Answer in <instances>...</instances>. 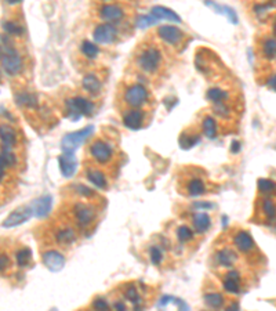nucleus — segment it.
<instances>
[{
  "label": "nucleus",
  "mask_w": 276,
  "mask_h": 311,
  "mask_svg": "<svg viewBox=\"0 0 276 311\" xmlns=\"http://www.w3.org/2000/svg\"><path fill=\"white\" fill-rule=\"evenodd\" d=\"M1 56H3V51H1V46H0V58H1Z\"/></svg>",
  "instance_id": "obj_54"
},
{
  "label": "nucleus",
  "mask_w": 276,
  "mask_h": 311,
  "mask_svg": "<svg viewBox=\"0 0 276 311\" xmlns=\"http://www.w3.org/2000/svg\"><path fill=\"white\" fill-rule=\"evenodd\" d=\"M156 22V19L154 17H151V15H140L138 18H137V25L140 26V28H145L148 25H152Z\"/></svg>",
  "instance_id": "obj_45"
},
{
  "label": "nucleus",
  "mask_w": 276,
  "mask_h": 311,
  "mask_svg": "<svg viewBox=\"0 0 276 311\" xmlns=\"http://www.w3.org/2000/svg\"><path fill=\"white\" fill-rule=\"evenodd\" d=\"M176 236H177L178 242L184 245V243L192 242L195 238V234H193V230L188 225H180L176 231Z\"/></svg>",
  "instance_id": "obj_33"
},
{
  "label": "nucleus",
  "mask_w": 276,
  "mask_h": 311,
  "mask_svg": "<svg viewBox=\"0 0 276 311\" xmlns=\"http://www.w3.org/2000/svg\"><path fill=\"white\" fill-rule=\"evenodd\" d=\"M163 250L162 248L159 246H156V245H152L151 248H149V259L152 261V264L155 266H160L162 263H163Z\"/></svg>",
  "instance_id": "obj_37"
},
{
  "label": "nucleus",
  "mask_w": 276,
  "mask_h": 311,
  "mask_svg": "<svg viewBox=\"0 0 276 311\" xmlns=\"http://www.w3.org/2000/svg\"><path fill=\"white\" fill-rule=\"evenodd\" d=\"M272 31H274V35L276 36V15L275 18H274V24H272Z\"/></svg>",
  "instance_id": "obj_53"
},
{
  "label": "nucleus",
  "mask_w": 276,
  "mask_h": 311,
  "mask_svg": "<svg viewBox=\"0 0 276 311\" xmlns=\"http://www.w3.org/2000/svg\"><path fill=\"white\" fill-rule=\"evenodd\" d=\"M92 307L94 311H110L109 305L106 302V299L104 298H97L92 300Z\"/></svg>",
  "instance_id": "obj_41"
},
{
  "label": "nucleus",
  "mask_w": 276,
  "mask_h": 311,
  "mask_svg": "<svg viewBox=\"0 0 276 311\" xmlns=\"http://www.w3.org/2000/svg\"><path fill=\"white\" fill-rule=\"evenodd\" d=\"M8 170H11V169L8 168V165L6 163V161H4V159L1 158V155H0V183H3V181L6 180V176Z\"/></svg>",
  "instance_id": "obj_46"
},
{
  "label": "nucleus",
  "mask_w": 276,
  "mask_h": 311,
  "mask_svg": "<svg viewBox=\"0 0 276 311\" xmlns=\"http://www.w3.org/2000/svg\"><path fill=\"white\" fill-rule=\"evenodd\" d=\"M10 267V259L6 253H0V271H6Z\"/></svg>",
  "instance_id": "obj_47"
},
{
  "label": "nucleus",
  "mask_w": 276,
  "mask_h": 311,
  "mask_svg": "<svg viewBox=\"0 0 276 311\" xmlns=\"http://www.w3.org/2000/svg\"><path fill=\"white\" fill-rule=\"evenodd\" d=\"M3 29L11 35V36H22L25 33V28L15 21H4L3 22Z\"/></svg>",
  "instance_id": "obj_35"
},
{
  "label": "nucleus",
  "mask_w": 276,
  "mask_h": 311,
  "mask_svg": "<svg viewBox=\"0 0 276 311\" xmlns=\"http://www.w3.org/2000/svg\"><path fill=\"white\" fill-rule=\"evenodd\" d=\"M224 289L228 293L232 295H239L242 292V277H240L239 271L236 270H231L225 274L224 277Z\"/></svg>",
  "instance_id": "obj_19"
},
{
  "label": "nucleus",
  "mask_w": 276,
  "mask_h": 311,
  "mask_svg": "<svg viewBox=\"0 0 276 311\" xmlns=\"http://www.w3.org/2000/svg\"><path fill=\"white\" fill-rule=\"evenodd\" d=\"M92 133H94V127L92 126H87V127L82 129V130L67 134L62 138L61 143V148L64 151V154H74L75 151L79 148L80 145L85 143Z\"/></svg>",
  "instance_id": "obj_7"
},
{
  "label": "nucleus",
  "mask_w": 276,
  "mask_h": 311,
  "mask_svg": "<svg viewBox=\"0 0 276 311\" xmlns=\"http://www.w3.org/2000/svg\"><path fill=\"white\" fill-rule=\"evenodd\" d=\"M261 214L264 216L265 224L276 225V201L272 197H265L261 201Z\"/></svg>",
  "instance_id": "obj_21"
},
{
  "label": "nucleus",
  "mask_w": 276,
  "mask_h": 311,
  "mask_svg": "<svg viewBox=\"0 0 276 311\" xmlns=\"http://www.w3.org/2000/svg\"><path fill=\"white\" fill-rule=\"evenodd\" d=\"M99 18L102 19L106 24H116L120 22L126 17V10L122 4L119 3H106L101 4L98 8Z\"/></svg>",
  "instance_id": "obj_8"
},
{
  "label": "nucleus",
  "mask_w": 276,
  "mask_h": 311,
  "mask_svg": "<svg viewBox=\"0 0 276 311\" xmlns=\"http://www.w3.org/2000/svg\"><path fill=\"white\" fill-rule=\"evenodd\" d=\"M229 92H228L227 89H222L220 86H215V87H211L207 94H206V97L209 100L211 104H214V105H218V104H225L228 103V100H229Z\"/></svg>",
  "instance_id": "obj_27"
},
{
  "label": "nucleus",
  "mask_w": 276,
  "mask_h": 311,
  "mask_svg": "<svg viewBox=\"0 0 276 311\" xmlns=\"http://www.w3.org/2000/svg\"><path fill=\"white\" fill-rule=\"evenodd\" d=\"M231 151H232L233 154H238L240 151V144L239 141H233L232 143V148H231Z\"/></svg>",
  "instance_id": "obj_52"
},
{
  "label": "nucleus",
  "mask_w": 276,
  "mask_h": 311,
  "mask_svg": "<svg viewBox=\"0 0 276 311\" xmlns=\"http://www.w3.org/2000/svg\"><path fill=\"white\" fill-rule=\"evenodd\" d=\"M86 177L89 179V181L92 183V186L97 187L99 190H106L108 188V177L106 174L99 170L98 168L95 166H89L86 169Z\"/></svg>",
  "instance_id": "obj_23"
},
{
  "label": "nucleus",
  "mask_w": 276,
  "mask_h": 311,
  "mask_svg": "<svg viewBox=\"0 0 276 311\" xmlns=\"http://www.w3.org/2000/svg\"><path fill=\"white\" fill-rule=\"evenodd\" d=\"M89 155L92 156V159L95 163L102 165V166H108L115 159L116 151H115V147L109 140L98 137L89 145Z\"/></svg>",
  "instance_id": "obj_5"
},
{
  "label": "nucleus",
  "mask_w": 276,
  "mask_h": 311,
  "mask_svg": "<svg viewBox=\"0 0 276 311\" xmlns=\"http://www.w3.org/2000/svg\"><path fill=\"white\" fill-rule=\"evenodd\" d=\"M15 101L21 106H25L28 109H39V99L35 93L29 90H21L15 93Z\"/></svg>",
  "instance_id": "obj_25"
},
{
  "label": "nucleus",
  "mask_w": 276,
  "mask_h": 311,
  "mask_svg": "<svg viewBox=\"0 0 276 311\" xmlns=\"http://www.w3.org/2000/svg\"><path fill=\"white\" fill-rule=\"evenodd\" d=\"M75 188H76L75 191L79 194L82 198H85V199L95 198V193H94L92 190H90L89 187L83 186V184H78V186L75 187Z\"/></svg>",
  "instance_id": "obj_42"
},
{
  "label": "nucleus",
  "mask_w": 276,
  "mask_h": 311,
  "mask_svg": "<svg viewBox=\"0 0 276 311\" xmlns=\"http://www.w3.org/2000/svg\"><path fill=\"white\" fill-rule=\"evenodd\" d=\"M43 263L51 271H60L65 266V257L58 250H47L43 253Z\"/></svg>",
  "instance_id": "obj_18"
},
{
  "label": "nucleus",
  "mask_w": 276,
  "mask_h": 311,
  "mask_svg": "<svg viewBox=\"0 0 276 311\" xmlns=\"http://www.w3.org/2000/svg\"><path fill=\"white\" fill-rule=\"evenodd\" d=\"M156 33H158V37L160 40H163L165 43L172 46V47H180L185 39V32L181 31L177 26H173V25L159 26Z\"/></svg>",
  "instance_id": "obj_9"
},
{
  "label": "nucleus",
  "mask_w": 276,
  "mask_h": 311,
  "mask_svg": "<svg viewBox=\"0 0 276 311\" xmlns=\"http://www.w3.org/2000/svg\"><path fill=\"white\" fill-rule=\"evenodd\" d=\"M51 204H53V199L50 195H44L42 198H39L35 201V204L32 205V210L33 214L36 217H46L51 210Z\"/></svg>",
  "instance_id": "obj_26"
},
{
  "label": "nucleus",
  "mask_w": 276,
  "mask_h": 311,
  "mask_svg": "<svg viewBox=\"0 0 276 311\" xmlns=\"http://www.w3.org/2000/svg\"><path fill=\"white\" fill-rule=\"evenodd\" d=\"M64 111L71 120H78L82 116H92L95 111V105L85 96H74L64 101Z\"/></svg>",
  "instance_id": "obj_3"
},
{
  "label": "nucleus",
  "mask_w": 276,
  "mask_h": 311,
  "mask_svg": "<svg viewBox=\"0 0 276 311\" xmlns=\"http://www.w3.org/2000/svg\"><path fill=\"white\" fill-rule=\"evenodd\" d=\"M196 143H199V136L197 134H186V133H183L181 137H180V144L183 148H190L192 145H195Z\"/></svg>",
  "instance_id": "obj_38"
},
{
  "label": "nucleus",
  "mask_w": 276,
  "mask_h": 311,
  "mask_svg": "<svg viewBox=\"0 0 276 311\" xmlns=\"http://www.w3.org/2000/svg\"><path fill=\"white\" fill-rule=\"evenodd\" d=\"M224 296L220 295V293L217 292H211V293H206L204 295V303L211 307V309H214V310H218L222 307L224 305Z\"/></svg>",
  "instance_id": "obj_34"
},
{
  "label": "nucleus",
  "mask_w": 276,
  "mask_h": 311,
  "mask_svg": "<svg viewBox=\"0 0 276 311\" xmlns=\"http://www.w3.org/2000/svg\"><path fill=\"white\" fill-rule=\"evenodd\" d=\"M192 227H193V231L197 232V234H206L207 231L210 230L211 227V218L207 213L204 211H199V213H195L192 214Z\"/></svg>",
  "instance_id": "obj_24"
},
{
  "label": "nucleus",
  "mask_w": 276,
  "mask_h": 311,
  "mask_svg": "<svg viewBox=\"0 0 276 311\" xmlns=\"http://www.w3.org/2000/svg\"><path fill=\"white\" fill-rule=\"evenodd\" d=\"M0 144H1V149H8V151L17 147L18 134L12 126L7 123L0 124Z\"/></svg>",
  "instance_id": "obj_16"
},
{
  "label": "nucleus",
  "mask_w": 276,
  "mask_h": 311,
  "mask_svg": "<svg viewBox=\"0 0 276 311\" xmlns=\"http://www.w3.org/2000/svg\"><path fill=\"white\" fill-rule=\"evenodd\" d=\"M123 124L130 130H140L145 124V112L142 109H127V111H124Z\"/></svg>",
  "instance_id": "obj_15"
},
{
  "label": "nucleus",
  "mask_w": 276,
  "mask_h": 311,
  "mask_svg": "<svg viewBox=\"0 0 276 311\" xmlns=\"http://www.w3.org/2000/svg\"><path fill=\"white\" fill-rule=\"evenodd\" d=\"M258 190L263 194H265L267 197H272L276 195V183L268 179H260L257 183Z\"/></svg>",
  "instance_id": "obj_36"
},
{
  "label": "nucleus",
  "mask_w": 276,
  "mask_h": 311,
  "mask_svg": "<svg viewBox=\"0 0 276 311\" xmlns=\"http://www.w3.org/2000/svg\"><path fill=\"white\" fill-rule=\"evenodd\" d=\"M80 53L85 56L86 60L89 61H94L97 60L99 56V47L95 43H92L90 40H83L80 43Z\"/></svg>",
  "instance_id": "obj_30"
},
{
  "label": "nucleus",
  "mask_w": 276,
  "mask_h": 311,
  "mask_svg": "<svg viewBox=\"0 0 276 311\" xmlns=\"http://www.w3.org/2000/svg\"><path fill=\"white\" fill-rule=\"evenodd\" d=\"M82 87L92 97H98L102 93V79L97 72H87L82 79Z\"/></svg>",
  "instance_id": "obj_13"
},
{
  "label": "nucleus",
  "mask_w": 276,
  "mask_h": 311,
  "mask_svg": "<svg viewBox=\"0 0 276 311\" xmlns=\"http://www.w3.org/2000/svg\"><path fill=\"white\" fill-rule=\"evenodd\" d=\"M185 193L189 197H200L207 193V184L202 177H189L185 183Z\"/></svg>",
  "instance_id": "obj_20"
},
{
  "label": "nucleus",
  "mask_w": 276,
  "mask_h": 311,
  "mask_svg": "<svg viewBox=\"0 0 276 311\" xmlns=\"http://www.w3.org/2000/svg\"><path fill=\"white\" fill-rule=\"evenodd\" d=\"M119 36V31H117L116 25L113 24H98L94 28L92 32V37H94V42L99 44H112L115 43Z\"/></svg>",
  "instance_id": "obj_10"
},
{
  "label": "nucleus",
  "mask_w": 276,
  "mask_h": 311,
  "mask_svg": "<svg viewBox=\"0 0 276 311\" xmlns=\"http://www.w3.org/2000/svg\"><path fill=\"white\" fill-rule=\"evenodd\" d=\"M200 126H202L203 134L207 137V138H215V137H217V133H218V124H217V120H215L211 115H204Z\"/></svg>",
  "instance_id": "obj_29"
},
{
  "label": "nucleus",
  "mask_w": 276,
  "mask_h": 311,
  "mask_svg": "<svg viewBox=\"0 0 276 311\" xmlns=\"http://www.w3.org/2000/svg\"><path fill=\"white\" fill-rule=\"evenodd\" d=\"M261 54L267 60H276V39L265 37L261 43Z\"/></svg>",
  "instance_id": "obj_31"
},
{
  "label": "nucleus",
  "mask_w": 276,
  "mask_h": 311,
  "mask_svg": "<svg viewBox=\"0 0 276 311\" xmlns=\"http://www.w3.org/2000/svg\"><path fill=\"white\" fill-rule=\"evenodd\" d=\"M32 214H33L32 206H19L18 209L11 211V214L3 221V227H6V228L17 227L19 224L25 223L26 220H29Z\"/></svg>",
  "instance_id": "obj_14"
},
{
  "label": "nucleus",
  "mask_w": 276,
  "mask_h": 311,
  "mask_svg": "<svg viewBox=\"0 0 276 311\" xmlns=\"http://www.w3.org/2000/svg\"><path fill=\"white\" fill-rule=\"evenodd\" d=\"M214 259L220 267L231 268V267H233L236 263H238V260H239V256H238V253H236L233 249L222 248V249H220V250H217V252H215Z\"/></svg>",
  "instance_id": "obj_17"
},
{
  "label": "nucleus",
  "mask_w": 276,
  "mask_h": 311,
  "mask_svg": "<svg viewBox=\"0 0 276 311\" xmlns=\"http://www.w3.org/2000/svg\"><path fill=\"white\" fill-rule=\"evenodd\" d=\"M214 113L218 116V118L222 119H229L231 115H232V109L228 103L225 104H218V105H214Z\"/></svg>",
  "instance_id": "obj_39"
},
{
  "label": "nucleus",
  "mask_w": 276,
  "mask_h": 311,
  "mask_svg": "<svg viewBox=\"0 0 276 311\" xmlns=\"http://www.w3.org/2000/svg\"><path fill=\"white\" fill-rule=\"evenodd\" d=\"M15 261L19 268L28 267L32 261V252L29 248H21L15 253Z\"/></svg>",
  "instance_id": "obj_32"
},
{
  "label": "nucleus",
  "mask_w": 276,
  "mask_h": 311,
  "mask_svg": "<svg viewBox=\"0 0 276 311\" xmlns=\"http://www.w3.org/2000/svg\"><path fill=\"white\" fill-rule=\"evenodd\" d=\"M207 4L211 7H214L215 10H218V11H221V10H222V11H225L224 14L229 17V19L232 21L233 24H236V22H238V17H236V14H235V11H233L232 8H229V7H225V6H217V4H213V3H207Z\"/></svg>",
  "instance_id": "obj_43"
},
{
  "label": "nucleus",
  "mask_w": 276,
  "mask_h": 311,
  "mask_svg": "<svg viewBox=\"0 0 276 311\" xmlns=\"http://www.w3.org/2000/svg\"><path fill=\"white\" fill-rule=\"evenodd\" d=\"M233 245H235V248L238 249V250H240L242 253H246V255H250V253L257 250V246H256V242L253 239L252 234L245 230H239L235 232Z\"/></svg>",
  "instance_id": "obj_12"
},
{
  "label": "nucleus",
  "mask_w": 276,
  "mask_h": 311,
  "mask_svg": "<svg viewBox=\"0 0 276 311\" xmlns=\"http://www.w3.org/2000/svg\"><path fill=\"white\" fill-rule=\"evenodd\" d=\"M134 64L135 68L141 74L148 75V76L159 74L165 64L163 51L155 43L140 44L134 56Z\"/></svg>",
  "instance_id": "obj_1"
},
{
  "label": "nucleus",
  "mask_w": 276,
  "mask_h": 311,
  "mask_svg": "<svg viewBox=\"0 0 276 311\" xmlns=\"http://www.w3.org/2000/svg\"><path fill=\"white\" fill-rule=\"evenodd\" d=\"M71 213H72V217H74L76 227H79L80 230H87V228L92 227L94 223L97 221L98 209L92 202L79 201V202H75L72 205Z\"/></svg>",
  "instance_id": "obj_2"
},
{
  "label": "nucleus",
  "mask_w": 276,
  "mask_h": 311,
  "mask_svg": "<svg viewBox=\"0 0 276 311\" xmlns=\"http://www.w3.org/2000/svg\"><path fill=\"white\" fill-rule=\"evenodd\" d=\"M53 235H54V242L58 246H61V248L72 246L78 241V238H79V234H78L76 228H75L74 225H71V224H62V225H60L54 231Z\"/></svg>",
  "instance_id": "obj_11"
},
{
  "label": "nucleus",
  "mask_w": 276,
  "mask_h": 311,
  "mask_svg": "<svg viewBox=\"0 0 276 311\" xmlns=\"http://www.w3.org/2000/svg\"><path fill=\"white\" fill-rule=\"evenodd\" d=\"M225 311H239V305H238L236 302H233V303H231V305L228 306L227 309H225Z\"/></svg>",
  "instance_id": "obj_51"
},
{
  "label": "nucleus",
  "mask_w": 276,
  "mask_h": 311,
  "mask_svg": "<svg viewBox=\"0 0 276 311\" xmlns=\"http://www.w3.org/2000/svg\"><path fill=\"white\" fill-rule=\"evenodd\" d=\"M58 163H60V170L64 177H72L76 173L78 169V161L75 158L74 154H62L58 158Z\"/></svg>",
  "instance_id": "obj_22"
},
{
  "label": "nucleus",
  "mask_w": 276,
  "mask_h": 311,
  "mask_svg": "<svg viewBox=\"0 0 276 311\" xmlns=\"http://www.w3.org/2000/svg\"><path fill=\"white\" fill-rule=\"evenodd\" d=\"M3 40L7 44L6 53L1 56V67L6 71V74H8L10 76H17L24 71V57L19 54V51L15 47H12L8 39L6 40L3 37Z\"/></svg>",
  "instance_id": "obj_6"
},
{
  "label": "nucleus",
  "mask_w": 276,
  "mask_h": 311,
  "mask_svg": "<svg viewBox=\"0 0 276 311\" xmlns=\"http://www.w3.org/2000/svg\"><path fill=\"white\" fill-rule=\"evenodd\" d=\"M193 207H195V209H202V210H209V209H213L214 205H213V204H209V202H195V204H193Z\"/></svg>",
  "instance_id": "obj_48"
},
{
  "label": "nucleus",
  "mask_w": 276,
  "mask_h": 311,
  "mask_svg": "<svg viewBox=\"0 0 276 311\" xmlns=\"http://www.w3.org/2000/svg\"><path fill=\"white\" fill-rule=\"evenodd\" d=\"M124 298L130 300L131 303H140V293H138V289L135 288L134 285H129L127 289L124 291Z\"/></svg>",
  "instance_id": "obj_40"
},
{
  "label": "nucleus",
  "mask_w": 276,
  "mask_h": 311,
  "mask_svg": "<svg viewBox=\"0 0 276 311\" xmlns=\"http://www.w3.org/2000/svg\"><path fill=\"white\" fill-rule=\"evenodd\" d=\"M113 311H127V309H126V305L123 302H116L113 305Z\"/></svg>",
  "instance_id": "obj_50"
},
{
  "label": "nucleus",
  "mask_w": 276,
  "mask_h": 311,
  "mask_svg": "<svg viewBox=\"0 0 276 311\" xmlns=\"http://www.w3.org/2000/svg\"><path fill=\"white\" fill-rule=\"evenodd\" d=\"M267 86L276 93V71L274 74L270 75V78H268V81H267Z\"/></svg>",
  "instance_id": "obj_49"
},
{
  "label": "nucleus",
  "mask_w": 276,
  "mask_h": 311,
  "mask_svg": "<svg viewBox=\"0 0 276 311\" xmlns=\"http://www.w3.org/2000/svg\"><path fill=\"white\" fill-rule=\"evenodd\" d=\"M151 14L155 19H169L173 22H181V17L177 15L176 12L163 6H155L151 10Z\"/></svg>",
  "instance_id": "obj_28"
},
{
  "label": "nucleus",
  "mask_w": 276,
  "mask_h": 311,
  "mask_svg": "<svg viewBox=\"0 0 276 311\" xmlns=\"http://www.w3.org/2000/svg\"><path fill=\"white\" fill-rule=\"evenodd\" d=\"M151 100V94L147 87L142 83H130L123 90L122 101L124 105H127L130 109H141L145 106Z\"/></svg>",
  "instance_id": "obj_4"
},
{
  "label": "nucleus",
  "mask_w": 276,
  "mask_h": 311,
  "mask_svg": "<svg viewBox=\"0 0 276 311\" xmlns=\"http://www.w3.org/2000/svg\"><path fill=\"white\" fill-rule=\"evenodd\" d=\"M271 4H256L254 6V14L257 15L260 19H264L271 10Z\"/></svg>",
  "instance_id": "obj_44"
}]
</instances>
